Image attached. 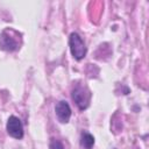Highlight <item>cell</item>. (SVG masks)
Listing matches in <instances>:
<instances>
[{
	"label": "cell",
	"mask_w": 149,
	"mask_h": 149,
	"mask_svg": "<svg viewBox=\"0 0 149 149\" xmlns=\"http://www.w3.org/2000/svg\"><path fill=\"white\" fill-rule=\"evenodd\" d=\"M94 144V137L87 132H84L80 136V146L83 149H92Z\"/></svg>",
	"instance_id": "6"
},
{
	"label": "cell",
	"mask_w": 149,
	"mask_h": 149,
	"mask_svg": "<svg viewBox=\"0 0 149 149\" xmlns=\"http://www.w3.org/2000/svg\"><path fill=\"white\" fill-rule=\"evenodd\" d=\"M69 45H70V50H71V54H72L74 59L80 61V59H83L85 57L87 50H86L84 41L81 40V37L77 33H72L70 35Z\"/></svg>",
	"instance_id": "3"
},
{
	"label": "cell",
	"mask_w": 149,
	"mask_h": 149,
	"mask_svg": "<svg viewBox=\"0 0 149 149\" xmlns=\"http://www.w3.org/2000/svg\"><path fill=\"white\" fill-rule=\"evenodd\" d=\"M55 112H56V115H57V119L59 122H62V123L69 122L70 116H71V108L66 101H64V100L58 101L56 104Z\"/></svg>",
	"instance_id": "5"
},
{
	"label": "cell",
	"mask_w": 149,
	"mask_h": 149,
	"mask_svg": "<svg viewBox=\"0 0 149 149\" xmlns=\"http://www.w3.org/2000/svg\"><path fill=\"white\" fill-rule=\"evenodd\" d=\"M71 97L79 109H86L91 101V92L87 86L83 84H76L71 91Z\"/></svg>",
	"instance_id": "2"
},
{
	"label": "cell",
	"mask_w": 149,
	"mask_h": 149,
	"mask_svg": "<svg viewBox=\"0 0 149 149\" xmlns=\"http://www.w3.org/2000/svg\"><path fill=\"white\" fill-rule=\"evenodd\" d=\"M6 128H7V133L12 137L17 139V140L23 137V126H22V122L20 121L19 118H16L14 115L9 116L7 125H6Z\"/></svg>",
	"instance_id": "4"
},
{
	"label": "cell",
	"mask_w": 149,
	"mask_h": 149,
	"mask_svg": "<svg viewBox=\"0 0 149 149\" xmlns=\"http://www.w3.org/2000/svg\"><path fill=\"white\" fill-rule=\"evenodd\" d=\"M19 40V33L10 28H7L0 34V49L5 51H15L20 48Z\"/></svg>",
	"instance_id": "1"
},
{
	"label": "cell",
	"mask_w": 149,
	"mask_h": 149,
	"mask_svg": "<svg viewBox=\"0 0 149 149\" xmlns=\"http://www.w3.org/2000/svg\"><path fill=\"white\" fill-rule=\"evenodd\" d=\"M49 148H50V149H64V146H63V143H62L59 140L52 139V140L50 141Z\"/></svg>",
	"instance_id": "7"
}]
</instances>
